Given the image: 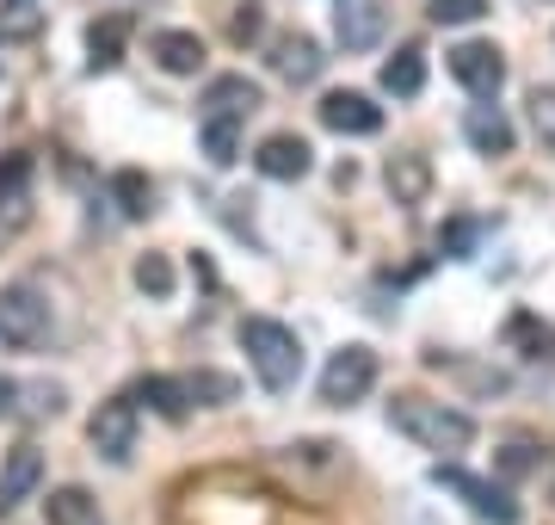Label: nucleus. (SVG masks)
Returning <instances> with one entry per match:
<instances>
[{"instance_id":"f257e3e1","label":"nucleus","mask_w":555,"mask_h":525,"mask_svg":"<svg viewBox=\"0 0 555 525\" xmlns=\"http://www.w3.org/2000/svg\"><path fill=\"white\" fill-rule=\"evenodd\" d=\"M235 341H241V353H247V364H254V377L272 389V396L297 389V377H302V341H297V328L272 322V316H241Z\"/></svg>"},{"instance_id":"f03ea898","label":"nucleus","mask_w":555,"mask_h":525,"mask_svg":"<svg viewBox=\"0 0 555 525\" xmlns=\"http://www.w3.org/2000/svg\"><path fill=\"white\" fill-rule=\"evenodd\" d=\"M389 426L408 433L426 451H469L476 445V421L451 402H433V396H396L389 402Z\"/></svg>"},{"instance_id":"7ed1b4c3","label":"nucleus","mask_w":555,"mask_h":525,"mask_svg":"<svg viewBox=\"0 0 555 525\" xmlns=\"http://www.w3.org/2000/svg\"><path fill=\"white\" fill-rule=\"evenodd\" d=\"M371 384H377V353L371 346H339L334 359H327V371H321V402L327 408H352L371 396Z\"/></svg>"},{"instance_id":"20e7f679","label":"nucleus","mask_w":555,"mask_h":525,"mask_svg":"<svg viewBox=\"0 0 555 525\" xmlns=\"http://www.w3.org/2000/svg\"><path fill=\"white\" fill-rule=\"evenodd\" d=\"M43 334H50V304L31 284H7L0 291V341L13 353H31V346H43Z\"/></svg>"},{"instance_id":"39448f33","label":"nucleus","mask_w":555,"mask_h":525,"mask_svg":"<svg viewBox=\"0 0 555 525\" xmlns=\"http://www.w3.org/2000/svg\"><path fill=\"white\" fill-rule=\"evenodd\" d=\"M87 445L100 451L105 464H130V451H137V402L130 396L100 402V414L87 421Z\"/></svg>"},{"instance_id":"423d86ee","label":"nucleus","mask_w":555,"mask_h":525,"mask_svg":"<svg viewBox=\"0 0 555 525\" xmlns=\"http://www.w3.org/2000/svg\"><path fill=\"white\" fill-rule=\"evenodd\" d=\"M433 483L451 488V495H463V501L476 507L488 525H518V501H513L500 483H488V476H469V470H456V464H438Z\"/></svg>"},{"instance_id":"0eeeda50","label":"nucleus","mask_w":555,"mask_h":525,"mask_svg":"<svg viewBox=\"0 0 555 525\" xmlns=\"http://www.w3.org/2000/svg\"><path fill=\"white\" fill-rule=\"evenodd\" d=\"M451 75L469 87L476 100H494L500 87H506V56H500L494 43L469 38V43H456V50H451Z\"/></svg>"},{"instance_id":"6e6552de","label":"nucleus","mask_w":555,"mask_h":525,"mask_svg":"<svg viewBox=\"0 0 555 525\" xmlns=\"http://www.w3.org/2000/svg\"><path fill=\"white\" fill-rule=\"evenodd\" d=\"M315 112H321V124H327L334 137H377V130H383V105L371 100V93H352V87L327 93Z\"/></svg>"},{"instance_id":"1a4fd4ad","label":"nucleus","mask_w":555,"mask_h":525,"mask_svg":"<svg viewBox=\"0 0 555 525\" xmlns=\"http://www.w3.org/2000/svg\"><path fill=\"white\" fill-rule=\"evenodd\" d=\"M321 43L309 38V31H278L272 38V75L278 81H291V87H309L321 75Z\"/></svg>"},{"instance_id":"9d476101","label":"nucleus","mask_w":555,"mask_h":525,"mask_svg":"<svg viewBox=\"0 0 555 525\" xmlns=\"http://www.w3.org/2000/svg\"><path fill=\"white\" fill-rule=\"evenodd\" d=\"M254 167L266 174V180H302V174L315 167V149H309L297 130H278V137H266L254 149Z\"/></svg>"},{"instance_id":"9b49d317","label":"nucleus","mask_w":555,"mask_h":525,"mask_svg":"<svg viewBox=\"0 0 555 525\" xmlns=\"http://www.w3.org/2000/svg\"><path fill=\"white\" fill-rule=\"evenodd\" d=\"M383 180H389V199L396 204H426L433 199V162L420 155V149H401V155H389V167H383Z\"/></svg>"},{"instance_id":"f8f14e48","label":"nucleus","mask_w":555,"mask_h":525,"mask_svg":"<svg viewBox=\"0 0 555 525\" xmlns=\"http://www.w3.org/2000/svg\"><path fill=\"white\" fill-rule=\"evenodd\" d=\"M130 31H137V20H130V13H105V20L87 25V68H93V75H112V68L124 62Z\"/></svg>"},{"instance_id":"ddd939ff","label":"nucleus","mask_w":555,"mask_h":525,"mask_svg":"<svg viewBox=\"0 0 555 525\" xmlns=\"http://www.w3.org/2000/svg\"><path fill=\"white\" fill-rule=\"evenodd\" d=\"M38 483H43V451L38 445H13L7 451V470H0V513H13Z\"/></svg>"},{"instance_id":"4468645a","label":"nucleus","mask_w":555,"mask_h":525,"mask_svg":"<svg viewBox=\"0 0 555 525\" xmlns=\"http://www.w3.org/2000/svg\"><path fill=\"white\" fill-rule=\"evenodd\" d=\"M259 105H266V93L247 75H217V81L204 87V118L210 112H222V118H254Z\"/></svg>"},{"instance_id":"2eb2a0df","label":"nucleus","mask_w":555,"mask_h":525,"mask_svg":"<svg viewBox=\"0 0 555 525\" xmlns=\"http://www.w3.org/2000/svg\"><path fill=\"white\" fill-rule=\"evenodd\" d=\"M463 137H469V149L476 155H513V124H506V112L500 105H469V118H463Z\"/></svg>"},{"instance_id":"dca6fc26","label":"nucleus","mask_w":555,"mask_h":525,"mask_svg":"<svg viewBox=\"0 0 555 525\" xmlns=\"http://www.w3.org/2000/svg\"><path fill=\"white\" fill-rule=\"evenodd\" d=\"M383 7H371V0H346L334 13V38L346 43V50H371V43H383Z\"/></svg>"},{"instance_id":"f3484780","label":"nucleus","mask_w":555,"mask_h":525,"mask_svg":"<svg viewBox=\"0 0 555 525\" xmlns=\"http://www.w3.org/2000/svg\"><path fill=\"white\" fill-rule=\"evenodd\" d=\"M149 56H155L167 75H198L204 68V38L198 31H155V38H149Z\"/></svg>"},{"instance_id":"a211bd4d","label":"nucleus","mask_w":555,"mask_h":525,"mask_svg":"<svg viewBox=\"0 0 555 525\" xmlns=\"http://www.w3.org/2000/svg\"><path fill=\"white\" fill-rule=\"evenodd\" d=\"M130 402H149L160 421H185L192 414V396H185V377H137Z\"/></svg>"},{"instance_id":"6ab92c4d","label":"nucleus","mask_w":555,"mask_h":525,"mask_svg":"<svg viewBox=\"0 0 555 525\" xmlns=\"http://www.w3.org/2000/svg\"><path fill=\"white\" fill-rule=\"evenodd\" d=\"M420 87H426V50H420V43H401L396 56L383 62V93H396V100H414Z\"/></svg>"},{"instance_id":"aec40b11","label":"nucleus","mask_w":555,"mask_h":525,"mask_svg":"<svg viewBox=\"0 0 555 525\" xmlns=\"http://www.w3.org/2000/svg\"><path fill=\"white\" fill-rule=\"evenodd\" d=\"M43 520L50 525H105L100 520V501L87 495V488H50V501H43Z\"/></svg>"},{"instance_id":"412c9836","label":"nucleus","mask_w":555,"mask_h":525,"mask_svg":"<svg viewBox=\"0 0 555 525\" xmlns=\"http://www.w3.org/2000/svg\"><path fill=\"white\" fill-rule=\"evenodd\" d=\"M112 204H118L130 222H142L149 210H155V185H149V174H142V167H118V174H112Z\"/></svg>"},{"instance_id":"4be33fe9","label":"nucleus","mask_w":555,"mask_h":525,"mask_svg":"<svg viewBox=\"0 0 555 525\" xmlns=\"http://www.w3.org/2000/svg\"><path fill=\"white\" fill-rule=\"evenodd\" d=\"M204 155H210V167H229L241 155V118H222V112H210L204 118Z\"/></svg>"},{"instance_id":"5701e85b","label":"nucleus","mask_w":555,"mask_h":525,"mask_svg":"<svg viewBox=\"0 0 555 525\" xmlns=\"http://www.w3.org/2000/svg\"><path fill=\"white\" fill-rule=\"evenodd\" d=\"M185 396L204 402V408H222V402H235L241 396V384L229 377V371H192V377H185Z\"/></svg>"},{"instance_id":"b1692460","label":"nucleus","mask_w":555,"mask_h":525,"mask_svg":"<svg viewBox=\"0 0 555 525\" xmlns=\"http://www.w3.org/2000/svg\"><path fill=\"white\" fill-rule=\"evenodd\" d=\"M31 174H38V162H31L25 149H13V155H0V204L25 199V185H31Z\"/></svg>"},{"instance_id":"393cba45","label":"nucleus","mask_w":555,"mask_h":525,"mask_svg":"<svg viewBox=\"0 0 555 525\" xmlns=\"http://www.w3.org/2000/svg\"><path fill=\"white\" fill-rule=\"evenodd\" d=\"M38 25H43L38 0H7L0 7V38H38Z\"/></svg>"},{"instance_id":"a878e982","label":"nucleus","mask_w":555,"mask_h":525,"mask_svg":"<svg viewBox=\"0 0 555 525\" xmlns=\"http://www.w3.org/2000/svg\"><path fill=\"white\" fill-rule=\"evenodd\" d=\"M531 130H537V142H543V149H550L555 155V87H531Z\"/></svg>"},{"instance_id":"bb28decb","label":"nucleus","mask_w":555,"mask_h":525,"mask_svg":"<svg viewBox=\"0 0 555 525\" xmlns=\"http://www.w3.org/2000/svg\"><path fill=\"white\" fill-rule=\"evenodd\" d=\"M476 242H481V222L476 217H456V222L438 229V247H444L451 260H469V247H476Z\"/></svg>"},{"instance_id":"cd10ccee","label":"nucleus","mask_w":555,"mask_h":525,"mask_svg":"<svg viewBox=\"0 0 555 525\" xmlns=\"http://www.w3.org/2000/svg\"><path fill=\"white\" fill-rule=\"evenodd\" d=\"M137 291H149V297H173V266L160 260V254H142L137 260Z\"/></svg>"},{"instance_id":"c85d7f7f","label":"nucleus","mask_w":555,"mask_h":525,"mask_svg":"<svg viewBox=\"0 0 555 525\" xmlns=\"http://www.w3.org/2000/svg\"><path fill=\"white\" fill-rule=\"evenodd\" d=\"M481 13H488V0H433L438 25H476Z\"/></svg>"},{"instance_id":"c756f323","label":"nucleus","mask_w":555,"mask_h":525,"mask_svg":"<svg viewBox=\"0 0 555 525\" xmlns=\"http://www.w3.org/2000/svg\"><path fill=\"white\" fill-rule=\"evenodd\" d=\"M506 334H513L518 346H531V353H543V346H550V328L531 322V316H513V328H506Z\"/></svg>"},{"instance_id":"7c9ffc66","label":"nucleus","mask_w":555,"mask_h":525,"mask_svg":"<svg viewBox=\"0 0 555 525\" xmlns=\"http://www.w3.org/2000/svg\"><path fill=\"white\" fill-rule=\"evenodd\" d=\"M7 414H20V384H13V377H0V421H7Z\"/></svg>"},{"instance_id":"2f4dec72","label":"nucleus","mask_w":555,"mask_h":525,"mask_svg":"<svg viewBox=\"0 0 555 525\" xmlns=\"http://www.w3.org/2000/svg\"><path fill=\"white\" fill-rule=\"evenodd\" d=\"M506 470H513V476L518 470H531V445H506Z\"/></svg>"},{"instance_id":"473e14b6","label":"nucleus","mask_w":555,"mask_h":525,"mask_svg":"<svg viewBox=\"0 0 555 525\" xmlns=\"http://www.w3.org/2000/svg\"><path fill=\"white\" fill-rule=\"evenodd\" d=\"M254 31H259V13H254V7H247V13H241V20H235V38H254Z\"/></svg>"}]
</instances>
